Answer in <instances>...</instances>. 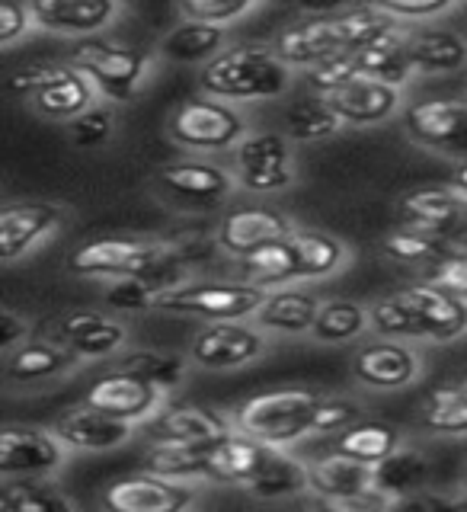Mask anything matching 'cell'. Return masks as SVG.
Wrapping results in <instances>:
<instances>
[{"mask_svg":"<svg viewBox=\"0 0 467 512\" xmlns=\"http://www.w3.org/2000/svg\"><path fill=\"white\" fill-rule=\"evenodd\" d=\"M276 448H269L263 442H256L244 432H231L228 439H221L208 452V468H212V484H231V487H250L260 471L266 468V461L272 458Z\"/></svg>","mask_w":467,"mask_h":512,"instance_id":"obj_27","label":"cell"},{"mask_svg":"<svg viewBox=\"0 0 467 512\" xmlns=\"http://www.w3.org/2000/svg\"><path fill=\"white\" fill-rule=\"evenodd\" d=\"M68 135H71V144H77V148H84V151L103 148V144H109L112 135H116V109L109 103L90 106L84 116L68 122Z\"/></svg>","mask_w":467,"mask_h":512,"instance_id":"obj_44","label":"cell"},{"mask_svg":"<svg viewBox=\"0 0 467 512\" xmlns=\"http://www.w3.org/2000/svg\"><path fill=\"white\" fill-rule=\"evenodd\" d=\"M388 512H464V503L452 493L416 490V493H407V496H397V500H391Z\"/></svg>","mask_w":467,"mask_h":512,"instance_id":"obj_51","label":"cell"},{"mask_svg":"<svg viewBox=\"0 0 467 512\" xmlns=\"http://www.w3.org/2000/svg\"><path fill=\"white\" fill-rule=\"evenodd\" d=\"M372 327V308L352 298H324L317 314V324L311 330V340L324 346H343L359 340Z\"/></svg>","mask_w":467,"mask_h":512,"instance_id":"obj_38","label":"cell"},{"mask_svg":"<svg viewBox=\"0 0 467 512\" xmlns=\"http://www.w3.org/2000/svg\"><path fill=\"white\" fill-rule=\"evenodd\" d=\"M295 228L282 212L276 208H266V205H253V208H237V212L224 215L215 240L221 253L234 256V260H250L253 253H260L263 247L276 244V240L288 237Z\"/></svg>","mask_w":467,"mask_h":512,"instance_id":"obj_21","label":"cell"},{"mask_svg":"<svg viewBox=\"0 0 467 512\" xmlns=\"http://www.w3.org/2000/svg\"><path fill=\"white\" fill-rule=\"evenodd\" d=\"M0 512H80V506L52 477H39V480H4Z\"/></svg>","mask_w":467,"mask_h":512,"instance_id":"obj_40","label":"cell"},{"mask_svg":"<svg viewBox=\"0 0 467 512\" xmlns=\"http://www.w3.org/2000/svg\"><path fill=\"white\" fill-rule=\"evenodd\" d=\"M327 103L346 128H368L388 122L404 103V93H400V87L381 84V80H356V84L330 93Z\"/></svg>","mask_w":467,"mask_h":512,"instance_id":"obj_26","label":"cell"},{"mask_svg":"<svg viewBox=\"0 0 467 512\" xmlns=\"http://www.w3.org/2000/svg\"><path fill=\"white\" fill-rule=\"evenodd\" d=\"M247 493H253L256 500H292V496L308 493V461L295 458L288 448H276Z\"/></svg>","mask_w":467,"mask_h":512,"instance_id":"obj_41","label":"cell"},{"mask_svg":"<svg viewBox=\"0 0 467 512\" xmlns=\"http://www.w3.org/2000/svg\"><path fill=\"white\" fill-rule=\"evenodd\" d=\"M381 250L388 260L404 263V266H439L445 256H452L455 247L448 240H439L432 234H420L410 228H397L381 237Z\"/></svg>","mask_w":467,"mask_h":512,"instance_id":"obj_43","label":"cell"},{"mask_svg":"<svg viewBox=\"0 0 467 512\" xmlns=\"http://www.w3.org/2000/svg\"><path fill=\"white\" fill-rule=\"evenodd\" d=\"M292 77L272 45H231L205 64L199 87L221 103H269L292 90Z\"/></svg>","mask_w":467,"mask_h":512,"instance_id":"obj_3","label":"cell"},{"mask_svg":"<svg viewBox=\"0 0 467 512\" xmlns=\"http://www.w3.org/2000/svg\"><path fill=\"white\" fill-rule=\"evenodd\" d=\"M375 490V464H362L343 455H314L308 461V496H343Z\"/></svg>","mask_w":467,"mask_h":512,"instance_id":"obj_31","label":"cell"},{"mask_svg":"<svg viewBox=\"0 0 467 512\" xmlns=\"http://www.w3.org/2000/svg\"><path fill=\"white\" fill-rule=\"evenodd\" d=\"M311 512H388L391 496L381 490L343 493V496H308Z\"/></svg>","mask_w":467,"mask_h":512,"instance_id":"obj_48","label":"cell"},{"mask_svg":"<svg viewBox=\"0 0 467 512\" xmlns=\"http://www.w3.org/2000/svg\"><path fill=\"white\" fill-rule=\"evenodd\" d=\"M36 26L32 23V13H29V4H0V45L10 48L13 42H20L26 32Z\"/></svg>","mask_w":467,"mask_h":512,"instance_id":"obj_52","label":"cell"},{"mask_svg":"<svg viewBox=\"0 0 467 512\" xmlns=\"http://www.w3.org/2000/svg\"><path fill=\"white\" fill-rule=\"evenodd\" d=\"M269 298V288L247 279H186L157 298L154 311L196 317L205 324H228V320H253Z\"/></svg>","mask_w":467,"mask_h":512,"instance_id":"obj_6","label":"cell"},{"mask_svg":"<svg viewBox=\"0 0 467 512\" xmlns=\"http://www.w3.org/2000/svg\"><path fill=\"white\" fill-rule=\"evenodd\" d=\"M362 420V410L356 400H346V397H324L320 407L314 410V426H311V439L314 436H340L343 429L356 426Z\"/></svg>","mask_w":467,"mask_h":512,"instance_id":"obj_47","label":"cell"},{"mask_svg":"<svg viewBox=\"0 0 467 512\" xmlns=\"http://www.w3.org/2000/svg\"><path fill=\"white\" fill-rule=\"evenodd\" d=\"M397 218H400V228L432 234L452 244L461 221L467 218V202L452 186H420V189H410L407 196H400Z\"/></svg>","mask_w":467,"mask_h":512,"instance_id":"obj_20","label":"cell"},{"mask_svg":"<svg viewBox=\"0 0 467 512\" xmlns=\"http://www.w3.org/2000/svg\"><path fill=\"white\" fill-rule=\"evenodd\" d=\"M423 375V352L404 340L365 343L352 356V378L372 391H404Z\"/></svg>","mask_w":467,"mask_h":512,"instance_id":"obj_17","label":"cell"},{"mask_svg":"<svg viewBox=\"0 0 467 512\" xmlns=\"http://www.w3.org/2000/svg\"><path fill=\"white\" fill-rule=\"evenodd\" d=\"M234 180L240 189L269 196L295 183V154L285 132H250L234 148Z\"/></svg>","mask_w":467,"mask_h":512,"instance_id":"obj_9","label":"cell"},{"mask_svg":"<svg viewBox=\"0 0 467 512\" xmlns=\"http://www.w3.org/2000/svg\"><path fill=\"white\" fill-rule=\"evenodd\" d=\"M461 487H464V493H467V471H464V477H461Z\"/></svg>","mask_w":467,"mask_h":512,"instance_id":"obj_56","label":"cell"},{"mask_svg":"<svg viewBox=\"0 0 467 512\" xmlns=\"http://www.w3.org/2000/svg\"><path fill=\"white\" fill-rule=\"evenodd\" d=\"M320 400L324 397L308 388H276L247 397L231 413V420L237 432L269 448H292L311 439L314 410L320 407Z\"/></svg>","mask_w":467,"mask_h":512,"instance_id":"obj_5","label":"cell"},{"mask_svg":"<svg viewBox=\"0 0 467 512\" xmlns=\"http://www.w3.org/2000/svg\"><path fill=\"white\" fill-rule=\"evenodd\" d=\"M196 496V484H180V480L151 471H138L112 480L100 503L106 512H189Z\"/></svg>","mask_w":467,"mask_h":512,"instance_id":"obj_13","label":"cell"},{"mask_svg":"<svg viewBox=\"0 0 467 512\" xmlns=\"http://www.w3.org/2000/svg\"><path fill=\"white\" fill-rule=\"evenodd\" d=\"M68 269L87 279H148L157 288V298L170 288L183 285L180 256L170 247L154 244V240H135V237H96L80 244Z\"/></svg>","mask_w":467,"mask_h":512,"instance_id":"obj_2","label":"cell"},{"mask_svg":"<svg viewBox=\"0 0 467 512\" xmlns=\"http://www.w3.org/2000/svg\"><path fill=\"white\" fill-rule=\"evenodd\" d=\"M61 439L68 452H112V448L125 445L132 439L135 426L93 410V407H71L58 413L52 426H48Z\"/></svg>","mask_w":467,"mask_h":512,"instance_id":"obj_23","label":"cell"},{"mask_svg":"<svg viewBox=\"0 0 467 512\" xmlns=\"http://www.w3.org/2000/svg\"><path fill=\"white\" fill-rule=\"evenodd\" d=\"M352 55L359 61L362 80H381V84H388V87H404L416 74L413 61H410V32L407 29L384 42L359 48V52H352Z\"/></svg>","mask_w":467,"mask_h":512,"instance_id":"obj_35","label":"cell"},{"mask_svg":"<svg viewBox=\"0 0 467 512\" xmlns=\"http://www.w3.org/2000/svg\"><path fill=\"white\" fill-rule=\"evenodd\" d=\"M157 183L176 202V208H186V212L218 208L237 189L234 173L212 160H173L157 170Z\"/></svg>","mask_w":467,"mask_h":512,"instance_id":"obj_14","label":"cell"},{"mask_svg":"<svg viewBox=\"0 0 467 512\" xmlns=\"http://www.w3.org/2000/svg\"><path fill=\"white\" fill-rule=\"evenodd\" d=\"M346 263L349 247L340 237L324 231H292L244 260V279L272 292L285 282H314L336 276Z\"/></svg>","mask_w":467,"mask_h":512,"instance_id":"obj_4","label":"cell"},{"mask_svg":"<svg viewBox=\"0 0 467 512\" xmlns=\"http://www.w3.org/2000/svg\"><path fill=\"white\" fill-rule=\"evenodd\" d=\"M400 445H404V432H400L394 423L359 420L356 426L343 429L340 436H330L327 452L362 461V464H381L388 455H394Z\"/></svg>","mask_w":467,"mask_h":512,"instance_id":"obj_30","label":"cell"},{"mask_svg":"<svg viewBox=\"0 0 467 512\" xmlns=\"http://www.w3.org/2000/svg\"><path fill=\"white\" fill-rule=\"evenodd\" d=\"M413 317L420 340L429 343H455L467 336V301L448 295L445 288L432 282H410L391 292Z\"/></svg>","mask_w":467,"mask_h":512,"instance_id":"obj_12","label":"cell"},{"mask_svg":"<svg viewBox=\"0 0 467 512\" xmlns=\"http://www.w3.org/2000/svg\"><path fill=\"white\" fill-rule=\"evenodd\" d=\"M64 221V208L58 202H10L0 208V247L4 263L23 260L42 240L52 237Z\"/></svg>","mask_w":467,"mask_h":512,"instance_id":"obj_22","label":"cell"},{"mask_svg":"<svg viewBox=\"0 0 467 512\" xmlns=\"http://www.w3.org/2000/svg\"><path fill=\"white\" fill-rule=\"evenodd\" d=\"M221 52H228V29L196 20H180L160 42V55L167 61L202 64V68L208 61H215Z\"/></svg>","mask_w":467,"mask_h":512,"instance_id":"obj_33","label":"cell"},{"mask_svg":"<svg viewBox=\"0 0 467 512\" xmlns=\"http://www.w3.org/2000/svg\"><path fill=\"white\" fill-rule=\"evenodd\" d=\"M407 135L432 151L467 157V100H420L404 112Z\"/></svg>","mask_w":467,"mask_h":512,"instance_id":"obj_18","label":"cell"},{"mask_svg":"<svg viewBox=\"0 0 467 512\" xmlns=\"http://www.w3.org/2000/svg\"><path fill=\"white\" fill-rule=\"evenodd\" d=\"M410 61L416 74H458L467 68V39L436 26L410 32Z\"/></svg>","mask_w":467,"mask_h":512,"instance_id":"obj_32","label":"cell"},{"mask_svg":"<svg viewBox=\"0 0 467 512\" xmlns=\"http://www.w3.org/2000/svg\"><path fill=\"white\" fill-rule=\"evenodd\" d=\"M269 346V333H263L250 320H228V324H205L196 340L189 343L192 365L208 372H234L256 362Z\"/></svg>","mask_w":467,"mask_h":512,"instance_id":"obj_11","label":"cell"},{"mask_svg":"<svg viewBox=\"0 0 467 512\" xmlns=\"http://www.w3.org/2000/svg\"><path fill=\"white\" fill-rule=\"evenodd\" d=\"M116 0H32L29 13L36 29L55 36H93L119 16Z\"/></svg>","mask_w":467,"mask_h":512,"instance_id":"obj_24","label":"cell"},{"mask_svg":"<svg viewBox=\"0 0 467 512\" xmlns=\"http://www.w3.org/2000/svg\"><path fill=\"white\" fill-rule=\"evenodd\" d=\"M343 119L336 116L330 109L327 96H317V93H304L298 96L295 103H288L282 112V132L288 135V141H298V144H314V141H327L333 135L343 132Z\"/></svg>","mask_w":467,"mask_h":512,"instance_id":"obj_34","label":"cell"},{"mask_svg":"<svg viewBox=\"0 0 467 512\" xmlns=\"http://www.w3.org/2000/svg\"><path fill=\"white\" fill-rule=\"evenodd\" d=\"M180 20H196V23H208V26H224L244 20L256 10L253 0H183L180 7Z\"/></svg>","mask_w":467,"mask_h":512,"instance_id":"obj_45","label":"cell"},{"mask_svg":"<svg viewBox=\"0 0 467 512\" xmlns=\"http://www.w3.org/2000/svg\"><path fill=\"white\" fill-rule=\"evenodd\" d=\"M247 135L244 116L212 96H192L170 116V138L186 151H234Z\"/></svg>","mask_w":467,"mask_h":512,"instance_id":"obj_8","label":"cell"},{"mask_svg":"<svg viewBox=\"0 0 467 512\" xmlns=\"http://www.w3.org/2000/svg\"><path fill=\"white\" fill-rule=\"evenodd\" d=\"M426 282L439 285L448 295L467 301V253L455 250L452 256H445L439 266H432L426 272Z\"/></svg>","mask_w":467,"mask_h":512,"instance_id":"obj_50","label":"cell"},{"mask_svg":"<svg viewBox=\"0 0 467 512\" xmlns=\"http://www.w3.org/2000/svg\"><path fill=\"white\" fill-rule=\"evenodd\" d=\"M452 247H455V250H461V253H467V218L461 221V228H458V234L452 237Z\"/></svg>","mask_w":467,"mask_h":512,"instance_id":"obj_55","label":"cell"},{"mask_svg":"<svg viewBox=\"0 0 467 512\" xmlns=\"http://www.w3.org/2000/svg\"><path fill=\"white\" fill-rule=\"evenodd\" d=\"M378 7L388 16H394L397 23L413 26V23H426L432 16L448 13L455 4L452 0H381Z\"/></svg>","mask_w":467,"mask_h":512,"instance_id":"obj_49","label":"cell"},{"mask_svg":"<svg viewBox=\"0 0 467 512\" xmlns=\"http://www.w3.org/2000/svg\"><path fill=\"white\" fill-rule=\"evenodd\" d=\"M29 336V320L23 314H16L13 308H4L0 311V349H4V356L13 349H20Z\"/></svg>","mask_w":467,"mask_h":512,"instance_id":"obj_53","label":"cell"},{"mask_svg":"<svg viewBox=\"0 0 467 512\" xmlns=\"http://www.w3.org/2000/svg\"><path fill=\"white\" fill-rule=\"evenodd\" d=\"M420 420L436 436H467V378L432 391L420 410Z\"/></svg>","mask_w":467,"mask_h":512,"instance_id":"obj_42","label":"cell"},{"mask_svg":"<svg viewBox=\"0 0 467 512\" xmlns=\"http://www.w3.org/2000/svg\"><path fill=\"white\" fill-rule=\"evenodd\" d=\"M68 461V448L52 429L7 423L0 432V477L4 480H39L52 477Z\"/></svg>","mask_w":467,"mask_h":512,"instance_id":"obj_10","label":"cell"},{"mask_svg":"<svg viewBox=\"0 0 467 512\" xmlns=\"http://www.w3.org/2000/svg\"><path fill=\"white\" fill-rule=\"evenodd\" d=\"M189 356H180V352H167V349H132V352H122L116 368L122 372H132L141 381L154 384L160 394H170L176 391L189 375Z\"/></svg>","mask_w":467,"mask_h":512,"instance_id":"obj_39","label":"cell"},{"mask_svg":"<svg viewBox=\"0 0 467 512\" xmlns=\"http://www.w3.org/2000/svg\"><path fill=\"white\" fill-rule=\"evenodd\" d=\"M320 304H324V298L314 295L311 288H272L263 308L256 311L253 324L263 333H311L317 324Z\"/></svg>","mask_w":467,"mask_h":512,"instance_id":"obj_28","label":"cell"},{"mask_svg":"<svg viewBox=\"0 0 467 512\" xmlns=\"http://www.w3.org/2000/svg\"><path fill=\"white\" fill-rule=\"evenodd\" d=\"M448 186H452V189L458 192V196L467 202V157L458 160V167H455V173H452V183H448Z\"/></svg>","mask_w":467,"mask_h":512,"instance_id":"obj_54","label":"cell"},{"mask_svg":"<svg viewBox=\"0 0 467 512\" xmlns=\"http://www.w3.org/2000/svg\"><path fill=\"white\" fill-rule=\"evenodd\" d=\"M429 477H432V461L416 445H400L394 455L375 464V490L391 496V500L423 490L429 484Z\"/></svg>","mask_w":467,"mask_h":512,"instance_id":"obj_37","label":"cell"},{"mask_svg":"<svg viewBox=\"0 0 467 512\" xmlns=\"http://www.w3.org/2000/svg\"><path fill=\"white\" fill-rule=\"evenodd\" d=\"M407 26L397 23L394 16L384 13L378 4H365V7H352L340 13H311L308 20H298L288 29H282L272 48L276 55L288 64V68H301L311 71L317 64L333 61L346 52H359L375 42H384L404 32Z\"/></svg>","mask_w":467,"mask_h":512,"instance_id":"obj_1","label":"cell"},{"mask_svg":"<svg viewBox=\"0 0 467 512\" xmlns=\"http://www.w3.org/2000/svg\"><path fill=\"white\" fill-rule=\"evenodd\" d=\"M45 336L87 362L119 356L128 343V327L106 311H68L45 327Z\"/></svg>","mask_w":467,"mask_h":512,"instance_id":"obj_16","label":"cell"},{"mask_svg":"<svg viewBox=\"0 0 467 512\" xmlns=\"http://www.w3.org/2000/svg\"><path fill=\"white\" fill-rule=\"evenodd\" d=\"M157 304V288L148 279H116L106 285L103 308L116 314H141Z\"/></svg>","mask_w":467,"mask_h":512,"instance_id":"obj_46","label":"cell"},{"mask_svg":"<svg viewBox=\"0 0 467 512\" xmlns=\"http://www.w3.org/2000/svg\"><path fill=\"white\" fill-rule=\"evenodd\" d=\"M36 112L48 119H61V122H74L77 116H84L90 106L100 103V96H96L93 84L80 74L74 64L61 71V77H55L52 84H45L42 90H36L26 100Z\"/></svg>","mask_w":467,"mask_h":512,"instance_id":"obj_29","label":"cell"},{"mask_svg":"<svg viewBox=\"0 0 467 512\" xmlns=\"http://www.w3.org/2000/svg\"><path fill=\"white\" fill-rule=\"evenodd\" d=\"M71 64L90 80L96 96H103V103H128L135 100L144 77H148L151 58L141 48L103 39H80L74 45Z\"/></svg>","mask_w":467,"mask_h":512,"instance_id":"obj_7","label":"cell"},{"mask_svg":"<svg viewBox=\"0 0 467 512\" xmlns=\"http://www.w3.org/2000/svg\"><path fill=\"white\" fill-rule=\"evenodd\" d=\"M84 404L112 416V420H122L128 426H141V423H151L167 400L154 384L141 381L132 372H122V368H112V372L100 375L90 384Z\"/></svg>","mask_w":467,"mask_h":512,"instance_id":"obj_15","label":"cell"},{"mask_svg":"<svg viewBox=\"0 0 467 512\" xmlns=\"http://www.w3.org/2000/svg\"><path fill=\"white\" fill-rule=\"evenodd\" d=\"M208 452L212 445H173V442H151L144 452V471L180 480V484H199V480H212L208 468Z\"/></svg>","mask_w":467,"mask_h":512,"instance_id":"obj_36","label":"cell"},{"mask_svg":"<svg viewBox=\"0 0 467 512\" xmlns=\"http://www.w3.org/2000/svg\"><path fill=\"white\" fill-rule=\"evenodd\" d=\"M80 362L84 359H77L61 343L48 340V336H32L20 349L4 356V378L10 384H45L68 378Z\"/></svg>","mask_w":467,"mask_h":512,"instance_id":"obj_25","label":"cell"},{"mask_svg":"<svg viewBox=\"0 0 467 512\" xmlns=\"http://www.w3.org/2000/svg\"><path fill=\"white\" fill-rule=\"evenodd\" d=\"M148 426V439L151 442H173V445H215L221 439H228L234 432V420L224 416L215 407H202V404H186V400H176V404H164L160 413L154 416Z\"/></svg>","mask_w":467,"mask_h":512,"instance_id":"obj_19","label":"cell"}]
</instances>
